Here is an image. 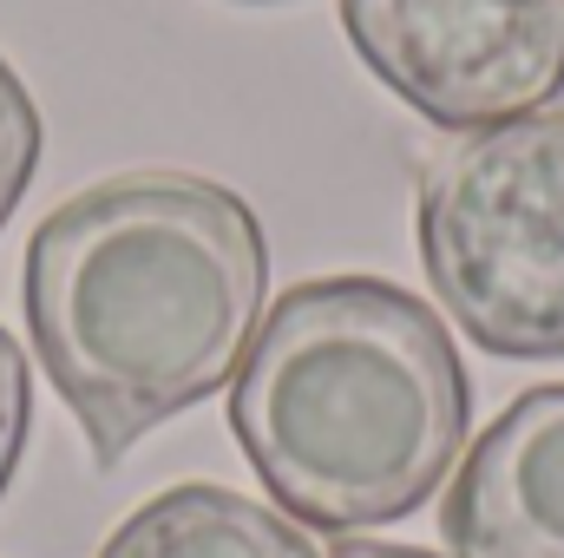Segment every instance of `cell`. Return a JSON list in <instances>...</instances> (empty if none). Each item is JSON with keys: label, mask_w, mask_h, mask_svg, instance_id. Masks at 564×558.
Returning <instances> with one entry per match:
<instances>
[{"label": "cell", "mask_w": 564, "mask_h": 558, "mask_svg": "<svg viewBox=\"0 0 564 558\" xmlns=\"http://www.w3.org/2000/svg\"><path fill=\"white\" fill-rule=\"evenodd\" d=\"M263 217L197 171H119L26 237V335L99 466L210 401L263 315Z\"/></svg>", "instance_id": "obj_1"}, {"label": "cell", "mask_w": 564, "mask_h": 558, "mask_svg": "<svg viewBox=\"0 0 564 558\" xmlns=\"http://www.w3.org/2000/svg\"><path fill=\"white\" fill-rule=\"evenodd\" d=\"M473 382L440 309L388 277L282 289L230 375V433L302 533L421 513L466 453Z\"/></svg>", "instance_id": "obj_2"}, {"label": "cell", "mask_w": 564, "mask_h": 558, "mask_svg": "<svg viewBox=\"0 0 564 558\" xmlns=\"http://www.w3.org/2000/svg\"><path fill=\"white\" fill-rule=\"evenodd\" d=\"M414 244L466 342L506 362H564V112L426 151Z\"/></svg>", "instance_id": "obj_3"}, {"label": "cell", "mask_w": 564, "mask_h": 558, "mask_svg": "<svg viewBox=\"0 0 564 558\" xmlns=\"http://www.w3.org/2000/svg\"><path fill=\"white\" fill-rule=\"evenodd\" d=\"M341 33L440 132H486L564 93V0H341Z\"/></svg>", "instance_id": "obj_4"}, {"label": "cell", "mask_w": 564, "mask_h": 558, "mask_svg": "<svg viewBox=\"0 0 564 558\" xmlns=\"http://www.w3.org/2000/svg\"><path fill=\"white\" fill-rule=\"evenodd\" d=\"M453 558H564V382L519 395L440 500Z\"/></svg>", "instance_id": "obj_5"}, {"label": "cell", "mask_w": 564, "mask_h": 558, "mask_svg": "<svg viewBox=\"0 0 564 558\" xmlns=\"http://www.w3.org/2000/svg\"><path fill=\"white\" fill-rule=\"evenodd\" d=\"M99 558H322L308 546V533L257 506L250 493L210 486V480H184L164 486L158 500H144L139 513H126L112 526V539Z\"/></svg>", "instance_id": "obj_6"}, {"label": "cell", "mask_w": 564, "mask_h": 558, "mask_svg": "<svg viewBox=\"0 0 564 558\" xmlns=\"http://www.w3.org/2000/svg\"><path fill=\"white\" fill-rule=\"evenodd\" d=\"M33 171H40V106L20 86V73L0 60V230L20 211Z\"/></svg>", "instance_id": "obj_7"}, {"label": "cell", "mask_w": 564, "mask_h": 558, "mask_svg": "<svg viewBox=\"0 0 564 558\" xmlns=\"http://www.w3.org/2000/svg\"><path fill=\"white\" fill-rule=\"evenodd\" d=\"M26 433H33V375H26L20 342L0 329V500H7V486L20 473Z\"/></svg>", "instance_id": "obj_8"}, {"label": "cell", "mask_w": 564, "mask_h": 558, "mask_svg": "<svg viewBox=\"0 0 564 558\" xmlns=\"http://www.w3.org/2000/svg\"><path fill=\"white\" fill-rule=\"evenodd\" d=\"M335 558H440V552H421V546H368V539H341Z\"/></svg>", "instance_id": "obj_9"}, {"label": "cell", "mask_w": 564, "mask_h": 558, "mask_svg": "<svg viewBox=\"0 0 564 558\" xmlns=\"http://www.w3.org/2000/svg\"><path fill=\"white\" fill-rule=\"evenodd\" d=\"M237 7H276V0H237Z\"/></svg>", "instance_id": "obj_10"}]
</instances>
